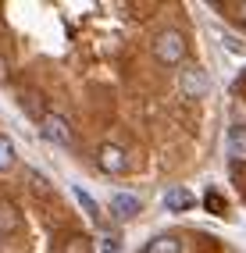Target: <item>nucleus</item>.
Segmentation results:
<instances>
[{"instance_id":"obj_1","label":"nucleus","mask_w":246,"mask_h":253,"mask_svg":"<svg viewBox=\"0 0 246 253\" xmlns=\"http://www.w3.org/2000/svg\"><path fill=\"white\" fill-rule=\"evenodd\" d=\"M189 54V43L178 29H161L157 40H154V61L161 64V68H178V64L186 61Z\"/></svg>"},{"instance_id":"obj_2","label":"nucleus","mask_w":246,"mask_h":253,"mask_svg":"<svg viewBox=\"0 0 246 253\" xmlns=\"http://www.w3.org/2000/svg\"><path fill=\"white\" fill-rule=\"evenodd\" d=\"M178 93L186 100H204L210 93V79H207V72L200 64H186V68L178 72Z\"/></svg>"},{"instance_id":"obj_3","label":"nucleus","mask_w":246,"mask_h":253,"mask_svg":"<svg viewBox=\"0 0 246 253\" xmlns=\"http://www.w3.org/2000/svg\"><path fill=\"white\" fill-rule=\"evenodd\" d=\"M40 132H43V139L54 143V146H72V143H75V132H72V125H68V118L57 114V111H46V114H43Z\"/></svg>"},{"instance_id":"obj_4","label":"nucleus","mask_w":246,"mask_h":253,"mask_svg":"<svg viewBox=\"0 0 246 253\" xmlns=\"http://www.w3.org/2000/svg\"><path fill=\"white\" fill-rule=\"evenodd\" d=\"M96 164H100L104 175H125L128 171V154L122 146H114V143H104L100 154H96Z\"/></svg>"},{"instance_id":"obj_5","label":"nucleus","mask_w":246,"mask_h":253,"mask_svg":"<svg viewBox=\"0 0 246 253\" xmlns=\"http://www.w3.org/2000/svg\"><path fill=\"white\" fill-rule=\"evenodd\" d=\"M143 211V200L136 196V193H125V189H118L111 196V214L118 217V221H132V217Z\"/></svg>"},{"instance_id":"obj_6","label":"nucleus","mask_w":246,"mask_h":253,"mask_svg":"<svg viewBox=\"0 0 246 253\" xmlns=\"http://www.w3.org/2000/svg\"><path fill=\"white\" fill-rule=\"evenodd\" d=\"M225 154L232 161V168L246 164V125H232L225 136Z\"/></svg>"},{"instance_id":"obj_7","label":"nucleus","mask_w":246,"mask_h":253,"mask_svg":"<svg viewBox=\"0 0 246 253\" xmlns=\"http://www.w3.org/2000/svg\"><path fill=\"white\" fill-rule=\"evenodd\" d=\"M164 207H168V214H186L196 207V196L189 189H182V185H171L168 193H164Z\"/></svg>"},{"instance_id":"obj_8","label":"nucleus","mask_w":246,"mask_h":253,"mask_svg":"<svg viewBox=\"0 0 246 253\" xmlns=\"http://www.w3.org/2000/svg\"><path fill=\"white\" fill-rule=\"evenodd\" d=\"M18 228H22L18 207H14L7 196H0V232H18Z\"/></svg>"},{"instance_id":"obj_9","label":"nucleus","mask_w":246,"mask_h":253,"mask_svg":"<svg viewBox=\"0 0 246 253\" xmlns=\"http://www.w3.org/2000/svg\"><path fill=\"white\" fill-rule=\"evenodd\" d=\"M143 253H182V243H178V235H154Z\"/></svg>"},{"instance_id":"obj_10","label":"nucleus","mask_w":246,"mask_h":253,"mask_svg":"<svg viewBox=\"0 0 246 253\" xmlns=\"http://www.w3.org/2000/svg\"><path fill=\"white\" fill-rule=\"evenodd\" d=\"M75 200H79V207L89 214V221H93V225H100V221H104V214H100V204H96V200H93L86 189H82V185H75Z\"/></svg>"},{"instance_id":"obj_11","label":"nucleus","mask_w":246,"mask_h":253,"mask_svg":"<svg viewBox=\"0 0 246 253\" xmlns=\"http://www.w3.org/2000/svg\"><path fill=\"white\" fill-rule=\"evenodd\" d=\"M14 164H18L14 143H11V136H4V132H0V175H4V171H11Z\"/></svg>"},{"instance_id":"obj_12","label":"nucleus","mask_w":246,"mask_h":253,"mask_svg":"<svg viewBox=\"0 0 246 253\" xmlns=\"http://www.w3.org/2000/svg\"><path fill=\"white\" fill-rule=\"evenodd\" d=\"M25 182H29V189L36 193V196H50V193H54V189H50V178L40 175L36 168H25Z\"/></svg>"},{"instance_id":"obj_13","label":"nucleus","mask_w":246,"mask_h":253,"mask_svg":"<svg viewBox=\"0 0 246 253\" xmlns=\"http://www.w3.org/2000/svg\"><path fill=\"white\" fill-rule=\"evenodd\" d=\"M204 207H207V214L225 217V211H228V200H225L218 189H207V196H204Z\"/></svg>"},{"instance_id":"obj_14","label":"nucleus","mask_w":246,"mask_h":253,"mask_svg":"<svg viewBox=\"0 0 246 253\" xmlns=\"http://www.w3.org/2000/svg\"><path fill=\"white\" fill-rule=\"evenodd\" d=\"M64 253H89V239H86V235H75V239H68Z\"/></svg>"},{"instance_id":"obj_15","label":"nucleus","mask_w":246,"mask_h":253,"mask_svg":"<svg viewBox=\"0 0 246 253\" xmlns=\"http://www.w3.org/2000/svg\"><path fill=\"white\" fill-rule=\"evenodd\" d=\"M100 253H122V243H118V235H107V239L100 243Z\"/></svg>"},{"instance_id":"obj_16","label":"nucleus","mask_w":246,"mask_h":253,"mask_svg":"<svg viewBox=\"0 0 246 253\" xmlns=\"http://www.w3.org/2000/svg\"><path fill=\"white\" fill-rule=\"evenodd\" d=\"M236 11H239V22L246 25V0H243V4H236Z\"/></svg>"},{"instance_id":"obj_17","label":"nucleus","mask_w":246,"mask_h":253,"mask_svg":"<svg viewBox=\"0 0 246 253\" xmlns=\"http://www.w3.org/2000/svg\"><path fill=\"white\" fill-rule=\"evenodd\" d=\"M0 250H4V246H0Z\"/></svg>"}]
</instances>
